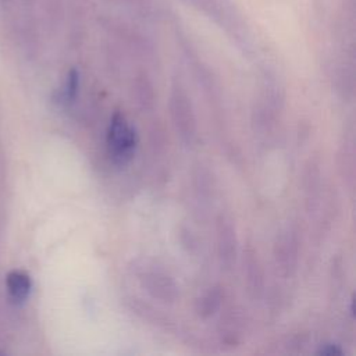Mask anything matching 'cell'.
Segmentation results:
<instances>
[{
  "mask_svg": "<svg viewBox=\"0 0 356 356\" xmlns=\"http://www.w3.org/2000/svg\"><path fill=\"white\" fill-rule=\"evenodd\" d=\"M138 135L135 128L121 113H115L107 131V147L110 157L117 164H127L135 153Z\"/></svg>",
  "mask_w": 356,
  "mask_h": 356,
  "instance_id": "6da1fadb",
  "label": "cell"
},
{
  "mask_svg": "<svg viewBox=\"0 0 356 356\" xmlns=\"http://www.w3.org/2000/svg\"><path fill=\"white\" fill-rule=\"evenodd\" d=\"M79 88V74L76 70H71L65 78L63 90H61V100L64 103H72L76 97Z\"/></svg>",
  "mask_w": 356,
  "mask_h": 356,
  "instance_id": "8992f818",
  "label": "cell"
},
{
  "mask_svg": "<svg viewBox=\"0 0 356 356\" xmlns=\"http://www.w3.org/2000/svg\"><path fill=\"white\" fill-rule=\"evenodd\" d=\"M318 353L320 355H330V356H332V355H341L342 353V350L338 348V345H335V343H327V345H324L320 350H318Z\"/></svg>",
  "mask_w": 356,
  "mask_h": 356,
  "instance_id": "52a82bcc",
  "label": "cell"
},
{
  "mask_svg": "<svg viewBox=\"0 0 356 356\" xmlns=\"http://www.w3.org/2000/svg\"><path fill=\"white\" fill-rule=\"evenodd\" d=\"M220 232H218V248L220 254L224 261L228 259L235 257V232L232 231V227L227 222L220 224Z\"/></svg>",
  "mask_w": 356,
  "mask_h": 356,
  "instance_id": "277c9868",
  "label": "cell"
},
{
  "mask_svg": "<svg viewBox=\"0 0 356 356\" xmlns=\"http://www.w3.org/2000/svg\"><path fill=\"white\" fill-rule=\"evenodd\" d=\"M221 300V293L218 289H210L197 302V312L202 317H207L214 313Z\"/></svg>",
  "mask_w": 356,
  "mask_h": 356,
  "instance_id": "5b68a950",
  "label": "cell"
},
{
  "mask_svg": "<svg viewBox=\"0 0 356 356\" xmlns=\"http://www.w3.org/2000/svg\"><path fill=\"white\" fill-rule=\"evenodd\" d=\"M174 110L172 115L175 118V124L182 131V135H193V114L191 107L186 103V99L182 95H177V97L172 99Z\"/></svg>",
  "mask_w": 356,
  "mask_h": 356,
  "instance_id": "3957f363",
  "label": "cell"
},
{
  "mask_svg": "<svg viewBox=\"0 0 356 356\" xmlns=\"http://www.w3.org/2000/svg\"><path fill=\"white\" fill-rule=\"evenodd\" d=\"M6 288L15 303H24L32 291L31 275L24 270H11L6 275Z\"/></svg>",
  "mask_w": 356,
  "mask_h": 356,
  "instance_id": "7a4b0ae2",
  "label": "cell"
}]
</instances>
